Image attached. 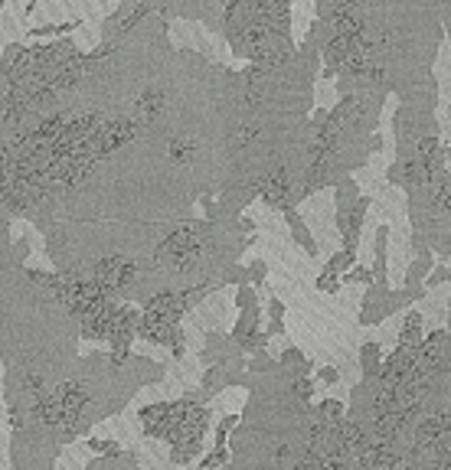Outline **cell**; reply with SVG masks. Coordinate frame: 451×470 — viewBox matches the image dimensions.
Wrapping results in <instances>:
<instances>
[{
    "label": "cell",
    "instance_id": "cell-4",
    "mask_svg": "<svg viewBox=\"0 0 451 470\" xmlns=\"http://www.w3.org/2000/svg\"><path fill=\"white\" fill-rule=\"evenodd\" d=\"M291 389H294V396H298L301 402H308V398H311V382H308V379H294Z\"/></svg>",
    "mask_w": 451,
    "mask_h": 470
},
{
    "label": "cell",
    "instance_id": "cell-3",
    "mask_svg": "<svg viewBox=\"0 0 451 470\" xmlns=\"http://www.w3.org/2000/svg\"><path fill=\"white\" fill-rule=\"evenodd\" d=\"M79 23H59V26H36L33 36H56V33H72Z\"/></svg>",
    "mask_w": 451,
    "mask_h": 470
},
{
    "label": "cell",
    "instance_id": "cell-2",
    "mask_svg": "<svg viewBox=\"0 0 451 470\" xmlns=\"http://www.w3.org/2000/svg\"><path fill=\"white\" fill-rule=\"evenodd\" d=\"M190 154H193V144H190V140H173L171 144L173 161H190Z\"/></svg>",
    "mask_w": 451,
    "mask_h": 470
},
{
    "label": "cell",
    "instance_id": "cell-1",
    "mask_svg": "<svg viewBox=\"0 0 451 470\" xmlns=\"http://www.w3.org/2000/svg\"><path fill=\"white\" fill-rule=\"evenodd\" d=\"M134 278H138V265L128 261V258H121V255L102 258V261L92 268V275H88V281H92L105 298H115V294H121L125 288H131V281Z\"/></svg>",
    "mask_w": 451,
    "mask_h": 470
}]
</instances>
